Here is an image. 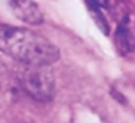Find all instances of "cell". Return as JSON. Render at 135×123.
Masks as SVG:
<instances>
[{"label":"cell","instance_id":"obj_5","mask_svg":"<svg viewBox=\"0 0 135 123\" xmlns=\"http://www.w3.org/2000/svg\"><path fill=\"white\" fill-rule=\"evenodd\" d=\"M87 4V9L90 12L91 18L94 19V22L97 23V26L103 30L105 35H108L110 26H109V20L106 13H112V6L109 0H84Z\"/></svg>","mask_w":135,"mask_h":123},{"label":"cell","instance_id":"obj_2","mask_svg":"<svg viewBox=\"0 0 135 123\" xmlns=\"http://www.w3.org/2000/svg\"><path fill=\"white\" fill-rule=\"evenodd\" d=\"M15 80L19 87L36 101H50L55 94V80L50 67L23 65Z\"/></svg>","mask_w":135,"mask_h":123},{"label":"cell","instance_id":"obj_1","mask_svg":"<svg viewBox=\"0 0 135 123\" xmlns=\"http://www.w3.org/2000/svg\"><path fill=\"white\" fill-rule=\"evenodd\" d=\"M0 51L23 65L50 67L60 58V49L50 39L10 25H0Z\"/></svg>","mask_w":135,"mask_h":123},{"label":"cell","instance_id":"obj_3","mask_svg":"<svg viewBox=\"0 0 135 123\" xmlns=\"http://www.w3.org/2000/svg\"><path fill=\"white\" fill-rule=\"evenodd\" d=\"M116 20L113 41L120 55H128L135 51V6L126 0H118L112 9Z\"/></svg>","mask_w":135,"mask_h":123},{"label":"cell","instance_id":"obj_4","mask_svg":"<svg viewBox=\"0 0 135 123\" xmlns=\"http://www.w3.org/2000/svg\"><path fill=\"white\" fill-rule=\"evenodd\" d=\"M10 7L16 18L29 25H39L44 20L39 6L33 0H10Z\"/></svg>","mask_w":135,"mask_h":123},{"label":"cell","instance_id":"obj_6","mask_svg":"<svg viewBox=\"0 0 135 123\" xmlns=\"http://www.w3.org/2000/svg\"><path fill=\"white\" fill-rule=\"evenodd\" d=\"M7 68H6V65L3 64V61H0V88L4 85V83H6V80H7Z\"/></svg>","mask_w":135,"mask_h":123}]
</instances>
